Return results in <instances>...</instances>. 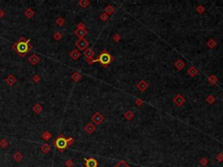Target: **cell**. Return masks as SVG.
<instances>
[{
  "instance_id": "6da1fadb",
  "label": "cell",
  "mask_w": 223,
  "mask_h": 167,
  "mask_svg": "<svg viewBox=\"0 0 223 167\" xmlns=\"http://www.w3.org/2000/svg\"><path fill=\"white\" fill-rule=\"evenodd\" d=\"M114 60V58H113L110 53L107 51H103V52L100 53L99 58H97V62H99L100 64H101L104 67H106L109 64H111L112 61Z\"/></svg>"
},
{
  "instance_id": "7a4b0ae2",
  "label": "cell",
  "mask_w": 223,
  "mask_h": 167,
  "mask_svg": "<svg viewBox=\"0 0 223 167\" xmlns=\"http://www.w3.org/2000/svg\"><path fill=\"white\" fill-rule=\"evenodd\" d=\"M53 145H54L60 152H63L68 145L67 139L65 138V137H63V135H59V137L53 142Z\"/></svg>"
},
{
  "instance_id": "3957f363",
  "label": "cell",
  "mask_w": 223,
  "mask_h": 167,
  "mask_svg": "<svg viewBox=\"0 0 223 167\" xmlns=\"http://www.w3.org/2000/svg\"><path fill=\"white\" fill-rule=\"evenodd\" d=\"M28 44H29V40H26V41H24V42L19 41L18 43H17L15 45L16 50H17L20 54H25V53L28 52V51H30Z\"/></svg>"
},
{
  "instance_id": "277c9868",
  "label": "cell",
  "mask_w": 223,
  "mask_h": 167,
  "mask_svg": "<svg viewBox=\"0 0 223 167\" xmlns=\"http://www.w3.org/2000/svg\"><path fill=\"white\" fill-rule=\"evenodd\" d=\"M172 102L174 103V105H176V106L180 107L185 104L186 99L181 94H177L176 96L173 98V99H172Z\"/></svg>"
},
{
  "instance_id": "5b68a950",
  "label": "cell",
  "mask_w": 223,
  "mask_h": 167,
  "mask_svg": "<svg viewBox=\"0 0 223 167\" xmlns=\"http://www.w3.org/2000/svg\"><path fill=\"white\" fill-rule=\"evenodd\" d=\"M75 45L79 50L83 51V50L87 49V47H88V45H89V43L87 40H86L85 38H82V39H79L78 41H76Z\"/></svg>"
},
{
  "instance_id": "8992f818",
  "label": "cell",
  "mask_w": 223,
  "mask_h": 167,
  "mask_svg": "<svg viewBox=\"0 0 223 167\" xmlns=\"http://www.w3.org/2000/svg\"><path fill=\"white\" fill-rule=\"evenodd\" d=\"M92 120L96 124H101L104 120H105V118H104V116L101 114V113H100L99 111H97V112H96L95 114L92 117Z\"/></svg>"
},
{
  "instance_id": "52a82bcc",
  "label": "cell",
  "mask_w": 223,
  "mask_h": 167,
  "mask_svg": "<svg viewBox=\"0 0 223 167\" xmlns=\"http://www.w3.org/2000/svg\"><path fill=\"white\" fill-rule=\"evenodd\" d=\"M74 33H75V35L77 36L79 39H82V38H84L87 35V30H86V29L77 28V30L74 31Z\"/></svg>"
},
{
  "instance_id": "ba28073f",
  "label": "cell",
  "mask_w": 223,
  "mask_h": 167,
  "mask_svg": "<svg viewBox=\"0 0 223 167\" xmlns=\"http://www.w3.org/2000/svg\"><path fill=\"white\" fill-rule=\"evenodd\" d=\"M86 167H98V162L95 158H90L86 159Z\"/></svg>"
},
{
  "instance_id": "9c48e42d",
  "label": "cell",
  "mask_w": 223,
  "mask_h": 167,
  "mask_svg": "<svg viewBox=\"0 0 223 167\" xmlns=\"http://www.w3.org/2000/svg\"><path fill=\"white\" fill-rule=\"evenodd\" d=\"M148 86H149V85H148V84L145 80L139 81V82L137 84V88L139 89L140 91H146V89L148 88Z\"/></svg>"
},
{
  "instance_id": "30bf717a",
  "label": "cell",
  "mask_w": 223,
  "mask_h": 167,
  "mask_svg": "<svg viewBox=\"0 0 223 167\" xmlns=\"http://www.w3.org/2000/svg\"><path fill=\"white\" fill-rule=\"evenodd\" d=\"M95 130H96L95 125L93 124H92V123H88V124L85 126V131L89 134H92V132H94Z\"/></svg>"
},
{
  "instance_id": "8fae6325",
  "label": "cell",
  "mask_w": 223,
  "mask_h": 167,
  "mask_svg": "<svg viewBox=\"0 0 223 167\" xmlns=\"http://www.w3.org/2000/svg\"><path fill=\"white\" fill-rule=\"evenodd\" d=\"M84 55L86 56V59H89V58H93V56L95 55V52H94V51H92L91 48H87V49L85 50Z\"/></svg>"
},
{
  "instance_id": "7c38bea8",
  "label": "cell",
  "mask_w": 223,
  "mask_h": 167,
  "mask_svg": "<svg viewBox=\"0 0 223 167\" xmlns=\"http://www.w3.org/2000/svg\"><path fill=\"white\" fill-rule=\"evenodd\" d=\"M174 66H175V68H176L177 70L180 71V70H182L184 67H185L186 64H185V62H184L183 60H181V59H178V60L174 63Z\"/></svg>"
},
{
  "instance_id": "4fadbf2b",
  "label": "cell",
  "mask_w": 223,
  "mask_h": 167,
  "mask_svg": "<svg viewBox=\"0 0 223 167\" xmlns=\"http://www.w3.org/2000/svg\"><path fill=\"white\" fill-rule=\"evenodd\" d=\"M16 81H17V79H16L15 76H13V75H9L7 77V78L5 79V82L7 83L9 85H14V84L16 83Z\"/></svg>"
},
{
  "instance_id": "5bb4252c",
  "label": "cell",
  "mask_w": 223,
  "mask_h": 167,
  "mask_svg": "<svg viewBox=\"0 0 223 167\" xmlns=\"http://www.w3.org/2000/svg\"><path fill=\"white\" fill-rule=\"evenodd\" d=\"M69 55H70V57L72 58V59H74V60L78 59V58L81 56L80 52H79V51H77V50H73V51H71V52H70Z\"/></svg>"
},
{
  "instance_id": "9a60e30c",
  "label": "cell",
  "mask_w": 223,
  "mask_h": 167,
  "mask_svg": "<svg viewBox=\"0 0 223 167\" xmlns=\"http://www.w3.org/2000/svg\"><path fill=\"white\" fill-rule=\"evenodd\" d=\"M197 73H198V69L194 66H192L188 70V74L191 77H194L195 75H197Z\"/></svg>"
},
{
  "instance_id": "2e32d148",
  "label": "cell",
  "mask_w": 223,
  "mask_h": 167,
  "mask_svg": "<svg viewBox=\"0 0 223 167\" xmlns=\"http://www.w3.org/2000/svg\"><path fill=\"white\" fill-rule=\"evenodd\" d=\"M39 58H38L37 55H32V56L29 58V61H30V63L32 64H38V62H39Z\"/></svg>"
},
{
  "instance_id": "e0dca14e",
  "label": "cell",
  "mask_w": 223,
  "mask_h": 167,
  "mask_svg": "<svg viewBox=\"0 0 223 167\" xmlns=\"http://www.w3.org/2000/svg\"><path fill=\"white\" fill-rule=\"evenodd\" d=\"M114 11H115L114 8L112 5H107L105 7V13H106L107 15H111L112 13L114 12Z\"/></svg>"
},
{
  "instance_id": "ac0fdd59",
  "label": "cell",
  "mask_w": 223,
  "mask_h": 167,
  "mask_svg": "<svg viewBox=\"0 0 223 167\" xmlns=\"http://www.w3.org/2000/svg\"><path fill=\"white\" fill-rule=\"evenodd\" d=\"M206 45H207L209 48H211V49H213V48H214V47L217 45V43H216V41L214 39H213V38H211V39H209L207 41V43H206Z\"/></svg>"
},
{
  "instance_id": "d6986e66",
  "label": "cell",
  "mask_w": 223,
  "mask_h": 167,
  "mask_svg": "<svg viewBox=\"0 0 223 167\" xmlns=\"http://www.w3.org/2000/svg\"><path fill=\"white\" fill-rule=\"evenodd\" d=\"M42 110H43V107L41 106V105H40V104H37V105H35V106L33 107L34 112H36L37 114H38V113L41 112Z\"/></svg>"
},
{
  "instance_id": "ffe728a7",
  "label": "cell",
  "mask_w": 223,
  "mask_h": 167,
  "mask_svg": "<svg viewBox=\"0 0 223 167\" xmlns=\"http://www.w3.org/2000/svg\"><path fill=\"white\" fill-rule=\"evenodd\" d=\"M218 81L217 77L215 75H211L208 77V82L210 83V85H215V83Z\"/></svg>"
},
{
  "instance_id": "44dd1931",
  "label": "cell",
  "mask_w": 223,
  "mask_h": 167,
  "mask_svg": "<svg viewBox=\"0 0 223 167\" xmlns=\"http://www.w3.org/2000/svg\"><path fill=\"white\" fill-rule=\"evenodd\" d=\"M41 151L44 153H48L51 151V147H50L49 145H47V144H45V145H43L41 146Z\"/></svg>"
},
{
  "instance_id": "7402d4cb",
  "label": "cell",
  "mask_w": 223,
  "mask_h": 167,
  "mask_svg": "<svg viewBox=\"0 0 223 167\" xmlns=\"http://www.w3.org/2000/svg\"><path fill=\"white\" fill-rule=\"evenodd\" d=\"M13 158L15 159L16 162H19V161H21V160H22L23 155L21 154V152H16V153L14 154Z\"/></svg>"
},
{
  "instance_id": "603a6c76",
  "label": "cell",
  "mask_w": 223,
  "mask_h": 167,
  "mask_svg": "<svg viewBox=\"0 0 223 167\" xmlns=\"http://www.w3.org/2000/svg\"><path fill=\"white\" fill-rule=\"evenodd\" d=\"M79 4L82 8H86L89 4H90V3H89V1H87V0H80L79 2Z\"/></svg>"
},
{
  "instance_id": "cb8c5ba5",
  "label": "cell",
  "mask_w": 223,
  "mask_h": 167,
  "mask_svg": "<svg viewBox=\"0 0 223 167\" xmlns=\"http://www.w3.org/2000/svg\"><path fill=\"white\" fill-rule=\"evenodd\" d=\"M125 118L127 119V120H131L132 118H133V113L132 111H126V113H125Z\"/></svg>"
},
{
  "instance_id": "d4e9b609",
  "label": "cell",
  "mask_w": 223,
  "mask_h": 167,
  "mask_svg": "<svg viewBox=\"0 0 223 167\" xmlns=\"http://www.w3.org/2000/svg\"><path fill=\"white\" fill-rule=\"evenodd\" d=\"M71 78L73 79L74 81H79V79L81 78V75L79 73V72H77V71H75L74 73L71 75Z\"/></svg>"
},
{
  "instance_id": "484cf974",
  "label": "cell",
  "mask_w": 223,
  "mask_h": 167,
  "mask_svg": "<svg viewBox=\"0 0 223 167\" xmlns=\"http://www.w3.org/2000/svg\"><path fill=\"white\" fill-rule=\"evenodd\" d=\"M42 137H43L45 141H47V140H49V138H51V134L49 132H45V133L42 135Z\"/></svg>"
},
{
  "instance_id": "4316f807",
  "label": "cell",
  "mask_w": 223,
  "mask_h": 167,
  "mask_svg": "<svg viewBox=\"0 0 223 167\" xmlns=\"http://www.w3.org/2000/svg\"><path fill=\"white\" fill-rule=\"evenodd\" d=\"M8 145H9V143H8V141L6 140V139H2V140L0 141V146L2 147V148H5V147L8 146Z\"/></svg>"
},
{
  "instance_id": "83f0119b",
  "label": "cell",
  "mask_w": 223,
  "mask_h": 167,
  "mask_svg": "<svg viewBox=\"0 0 223 167\" xmlns=\"http://www.w3.org/2000/svg\"><path fill=\"white\" fill-rule=\"evenodd\" d=\"M206 101L209 104H213L214 101H215V98H214V96H213V95H209V96L206 98Z\"/></svg>"
},
{
  "instance_id": "f1b7e54d",
  "label": "cell",
  "mask_w": 223,
  "mask_h": 167,
  "mask_svg": "<svg viewBox=\"0 0 223 167\" xmlns=\"http://www.w3.org/2000/svg\"><path fill=\"white\" fill-rule=\"evenodd\" d=\"M24 14H25V16H26V17H32V16H33L34 12L32 11V9H31V8H29V9H27V10H26V11H25V13H24Z\"/></svg>"
},
{
  "instance_id": "f546056e",
  "label": "cell",
  "mask_w": 223,
  "mask_h": 167,
  "mask_svg": "<svg viewBox=\"0 0 223 167\" xmlns=\"http://www.w3.org/2000/svg\"><path fill=\"white\" fill-rule=\"evenodd\" d=\"M109 18V15H107L106 13H102L101 15H100V19H101L102 21H107Z\"/></svg>"
},
{
  "instance_id": "4dcf8cb0",
  "label": "cell",
  "mask_w": 223,
  "mask_h": 167,
  "mask_svg": "<svg viewBox=\"0 0 223 167\" xmlns=\"http://www.w3.org/2000/svg\"><path fill=\"white\" fill-rule=\"evenodd\" d=\"M114 167H129V165H126V162H124V161H120V163L118 164V165H116Z\"/></svg>"
},
{
  "instance_id": "1f68e13d",
  "label": "cell",
  "mask_w": 223,
  "mask_h": 167,
  "mask_svg": "<svg viewBox=\"0 0 223 167\" xmlns=\"http://www.w3.org/2000/svg\"><path fill=\"white\" fill-rule=\"evenodd\" d=\"M204 11H205V8L203 7L202 5H199L198 7L196 8V11L198 12V13H200V14L203 13V12H204Z\"/></svg>"
},
{
  "instance_id": "d6a6232c",
  "label": "cell",
  "mask_w": 223,
  "mask_h": 167,
  "mask_svg": "<svg viewBox=\"0 0 223 167\" xmlns=\"http://www.w3.org/2000/svg\"><path fill=\"white\" fill-rule=\"evenodd\" d=\"M53 38H54L56 40H60L62 38V34L60 33V32H56V33L53 35Z\"/></svg>"
},
{
  "instance_id": "836d02e7",
  "label": "cell",
  "mask_w": 223,
  "mask_h": 167,
  "mask_svg": "<svg viewBox=\"0 0 223 167\" xmlns=\"http://www.w3.org/2000/svg\"><path fill=\"white\" fill-rule=\"evenodd\" d=\"M56 23H57V25H63L65 24V20L62 18V17H58V18L57 19Z\"/></svg>"
},
{
  "instance_id": "e575fe53",
  "label": "cell",
  "mask_w": 223,
  "mask_h": 167,
  "mask_svg": "<svg viewBox=\"0 0 223 167\" xmlns=\"http://www.w3.org/2000/svg\"><path fill=\"white\" fill-rule=\"evenodd\" d=\"M135 104L138 105V106H141L143 105V101L140 99V98H137V99L135 100Z\"/></svg>"
},
{
  "instance_id": "d590c367",
  "label": "cell",
  "mask_w": 223,
  "mask_h": 167,
  "mask_svg": "<svg viewBox=\"0 0 223 167\" xmlns=\"http://www.w3.org/2000/svg\"><path fill=\"white\" fill-rule=\"evenodd\" d=\"M86 62L88 63L89 64H92L93 63L97 62V59H93V58H89V59H86Z\"/></svg>"
},
{
  "instance_id": "8d00e7d4",
  "label": "cell",
  "mask_w": 223,
  "mask_h": 167,
  "mask_svg": "<svg viewBox=\"0 0 223 167\" xmlns=\"http://www.w3.org/2000/svg\"><path fill=\"white\" fill-rule=\"evenodd\" d=\"M216 158H217L218 161H220V162L223 161V154L222 153H219L217 155V157H216Z\"/></svg>"
},
{
  "instance_id": "74e56055",
  "label": "cell",
  "mask_w": 223,
  "mask_h": 167,
  "mask_svg": "<svg viewBox=\"0 0 223 167\" xmlns=\"http://www.w3.org/2000/svg\"><path fill=\"white\" fill-rule=\"evenodd\" d=\"M120 38H121V37H120L119 34H116V35L113 37V40H114L115 42H119L120 40Z\"/></svg>"
},
{
  "instance_id": "f35d334b",
  "label": "cell",
  "mask_w": 223,
  "mask_h": 167,
  "mask_svg": "<svg viewBox=\"0 0 223 167\" xmlns=\"http://www.w3.org/2000/svg\"><path fill=\"white\" fill-rule=\"evenodd\" d=\"M66 166L67 167H71V166H73V162L71 161V160H67V161H66Z\"/></svg>"
},
{
  "instance_id": "ab89813d",
  "label": "cell",
  "mask_w": 223,
  "mask_h": 167,
  "mask_svg": "<svg viewBox=\"0 0 223 167\" xmlns=\"http://www.w3.org/2000/svg\"><path fill=\"white\" fill-rule=\"evenodd\" d=\"M207 159H206V158H202V159L201 160V165H203V166H205V165H206V164H207Z\"/></svg>"
},
{
  "instance_id": "60d3db41",
  "label": "cell",
  "mask_w": 223,
  "mask_h": 167,
  "mask_svg": "<svg viewBox=\"0 0 223 167\" xmlns=\"http://www.w3.org/2000/svg\"><path fill=\"white\" fill-rule=\"evenodd\" d=\"M40 80V77L38 75H35L33 77V81H35V82H38V81Z\"/></svg>"
},
{
  "instance_id": "b9f144b4",
  "label": "cell",
  "mask_w": 223,
  "mask_h": 167,
  "mask_svg": "<svg viewBox=\"0 0 223 167\" xmlns=\"http://www.w3.org/2000/svg\"><path fill=\"white\" fill-rule=\"evenodd\" d=\"M73 142H74V140H73L72 137H69V138L67 139V144L68 145H71Z\"/></svg>"
},
{
  "instance_id": "7bdbcfd3",
  "label": "cell",
  "mask_w": 223,
  "mask_h": 167,
  "mask_svg": "<svg viewBox=\"0 0 223 167\" xmlns=\"http://www.w3.org/2000/svg\"><path fill=\"white\" fill-rule=\"evenodd\" d=\"M78 28H80V29H85L86 28V26H85V25L83 24V23H79V25H78Z\"/></svg>"
},
{
  "instance_id": "ee69618b",
  "label": "cell",
  "mask_w": 223,
  "mask_h": 167,
  "mask_svg": "<svg viewBox=\"0 0 223 167\" xmlns=\"http://www.w3.org/2000/svg\"><path fill=\"white\" fill-rule=\"evenodd\" d=\"M4 12L3 11H0V17H4Z\"/></svg>"
}]
</instances>
